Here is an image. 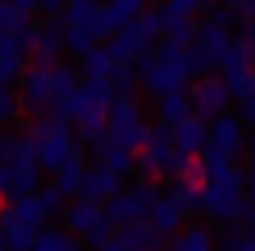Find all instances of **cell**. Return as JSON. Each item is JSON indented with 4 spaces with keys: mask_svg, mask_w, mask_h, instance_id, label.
Returning a JSON list of instances; mask_svg holds the SVG:
<instances>
[{
    "mask_svg": "<svg viewBox=\"0 0 255 251\" xmlns=\"http://www.w3.org/2000/svg\"><path fill=\"white\" fill-rule=\"evenodd\" d=\"M63 13H67V21L76 29H88V34L101 29V4H97V0H67Z\"/></svg>",
    "mask_w": 255,
    "mask_h": 251,
    "instance_id": "cell-1",
    "label": "cell"
},
{
    "mask_svg": "<svg viewBox=\"0 0 255 251\" xmlns=\"http://www.w3.org/2000/svg\"><path fill=\"white\" fill-rule=\"evenodd\" d=\"M142 0H109V8H101V29H122L126 21L138 17Z\"/></svg>",
    "mask_w": 255,
    "mask_h": 251,
    "instance_id": "cell-2",
    "label": "cell"
},
{
    "mask_svg": "<svg viewBox=\"0 0 255 251\" xmlns=\"http://www.w3.org/2000/svg\"><path fill=\"white\" fill-rule=\"evenodd\" d=\"M21 25H25V13L13 8L8 0H0V29H21Z\"/></svg>",
    "mask_w": 255,
    "mask_h": 251,
    "instance_id": "cell-3",
    "label": "cell"
},
{
    "mask_svg": "<svg viewBox=\"0 0 255 251\" xmlns=\"http://www.w3.org/2000/svg\"><path fill=\"white\" fill-rule=\"evenodd\" d=\"M138 34H142V38H155L159 34V29H163V17H159V13H142V17H138Z\"/></svg>",
    "mask_w": 255,
    "mask_h": 251,
    "instance_id": "cell-4",
    "label": "cell"
},
{
    "mask_svg": "<svg viewBox=\"0 0 255 251\" xmlns=\"http://www.w3.org/2000/svg\"><path fill=\"white\" fill-rule=\"evenodd\" d=\"M209 0H167V13H180V17H193V13H201Z\"/></svg>",
    "mask_w": 255,
    "mask_h": 251,
    "instance_id": "cell-5",
    "label": "cell"
},
{
    "mask_svg": "<svg viewBox=\"0 0 255 251\" xmlns=\"http://www.w3.org/2000/svg\"><path fill=\"white\" fill-rule=\"evenodd\" d=\"M138 42H142V34H138V29H126V34H118V46L113 50H118V55H134Z\"/></svg>",
    "mask_w": 255,
    "mask_h": 251,
    "instance_id": "cell-6",
    "label": "cell"
},
{
    "mask_svg": "<svg viewBox=\"0 0 255 251\" xmlns=\"http://www.w3.org/2000/svg\"><path fill=\"white\" fill-rule=\"evenodd\" d=\"M222 97H226V92H222L218 84H201V88H197V101H201V105H218Z\"/></svg>",
    "mask_w": 255,
    "mask_h": 251,
    "instance_id": "cell-7",
    "label": "cell"
},
{
    "mask_svg": "<svg viewBox=\"0 0 255 251\" xmlns=\"http://www.w3.org/2000/svg\"><path fill=\"white\" fill-rule=\"evenodd\" d=\"M88 42H92L88 29H76V25H71V46H76V50H88Z\"/></svg>",
    "mask_w": 255,
    "mask_h": 251,
    "instance_id": "cell-8",
    "label": "cell"
},
{
    "mask_svg": "<svg viewBox=\"0 0 255 251\" xmlns=\"http://www.w3.org/2000/svg\"><path fill=\"white\" fill-rule=\"evenodd\" d=\"M88 67H92V71H105V67H109V55H105V50H92V55H88Z\"/></svg>",
    "mask_w": 255,
    "mask_h": 251,
    "instance_id": "cell-9",
    "label": "cell"
},
{
    "mask_svg": "<svg viewBox=\"0 0 255 251\" xmlns=\"http://www.w3.org/2000/svg\"><path fill=\"white\" fill-rule=\"evenodd\" d=\"M209 25L226 29V25H230V8H214V17H209Z\"/></svg>",
    "mask_w": 255,
    "mask_h": 251,
    "instance_id": "cell-10",
    "label": "cell"
},
{
    "mask_svg": "<svg viewBox=\"0 0 255 251\" xmlns=\"http://www.w3.org/2000/svg\"><path fill=\"white\" fill-rule=\"evenodd\" d=\"M38 4H42V13H59V8L67 4V0H38Z\"/></svg>",
    "mask_w": 255,
    "mask_h": 251,
    "instance_id": "cell-11",
    "label": "cell"
},
{
    "mask_svg": "<svg viewBox=\"0 0 255 251\" xmlns=\"http://www.w3.org/2000/svg\"><path fill=\"white\" fill-rule=\"evenodd\" d=\"M243 55H255V34H251V29L243 34Z\"/></svg>",
    "mask_w": 255,
    "mask_h": 251,
    "instance_id": "cell-12",
    "label": "cell"
},
{
    "mask_svg": "<svg viewBox=\"0 0 255 251\" xmlns=\"http://www.w3.org/2000/svg\"><path fill=\"white\" fill-rule=\"evenodd\" d=\"M197 138H201V130H197V126H188V130H184V146H197Z\"/></svg>",
    "mask_w": 255,
    "mask_h": 251,
    "instance_id": "cell-13",
    "label": "cell"
},
{
    "mask_svg": "<svg viewBox=\"0 0 255 251\" xmlns=\"http://www.w3.org/2000/svg\"><path fill=\"white\" fill-rule=\"evenodd\" d=\"M239 8H243V17H255V0H243Z\"/></svg>",
    "mask_w": 255,
    "mask_h": 251,
    "instance_id": "cell-14",
    "label": "cell"
},
{
    "mask_svg": "<svg viewBox=\"0 0 255 251\" xmlns=\"http://www.w3.org/2000/svg\"><path fill=\"white\" fill-rule=\"evenodd\" d=\"M222 4H226V8H239V4H243V0H222Z\"/></svg>",
    "mask_w": 255,
    "mask_h": 251,
    "instance_id": "cell-15",
    "label": "cell"
},
{
    "mask_svg": "<svg viewBox=\"0 0 255 251\" xmlns=\"http://www.w3.org/2000/svg\"><path fill=\"white\" fill-rule=\"evenodd\" d=\"M142 4H146V0H142Z\"/></svg>",
    "mask_w": 255,
    "mask_h": 251,
    "instance_id": "cell-16",
    "label": "cell"
}]
</instances>
